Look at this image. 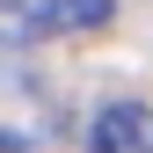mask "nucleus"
<instances>
[{
	"label": "nucleus",
	"mask_w": 153,
	"mask_h": 153,
	"mask_svg": "<svg viewBox=\"0 0 153 153\" xmlns=\"http://www.w3.org/2000/svg\"><path fill=\"white\" fill-rule=\"evenodd\" d=\"M0 15H36V0H0Z\"/></svg>",
	"instance_id": "nucleus-4"
},
{
	"label": "nucleus",
	"mask_w": 153,
	"mask_h": 153,
	"mask_svg": "<svg viewBox=\"0 0 153 153\" xmlns=\"http://www.w3.org/2000/svg\"><path fill=\"white\" fill-rule=\"evenodd\" d=\"M88 153H153V102H102L88 117Z\"/></svg>",
	"instance_id": "nucleus-1"
},
{
	"label": "nucleus",
	"mask_w": 153,
	"mask_h": 153,
	"mask_svg": "<svg viewBox=\"0 0 153 153\" xmlns=\"http://www.w3.org/2000/svg\"><path fill=\"white\" fill-rule=\"evenodd\" d=\"M117 0H36L29 29L36 36H88V29H109Z\"/></svg>",
	"instance_id": "nucleus-2"
},
{
	"label": "nucleus",
	"mask_w": 153,
	"mask_h": 153,
	"mask_svg": "<svg viewBox=\"0 0 153 153\" xmlns=\"http://www.w3.org/2000/svg\"><path fill=\"white\" fill-rule=\"evenodd\" d=\"M0 153H36V139H22V131H7V124H0Z\"/></svg>",
	"instance_id": "nucleus-3"
}]
</instances>
